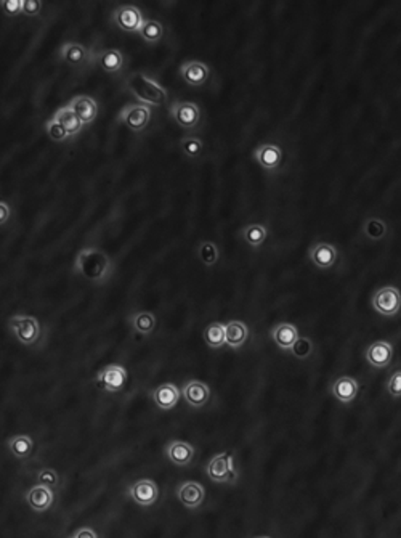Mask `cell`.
<instances>
[{"mask_svg":"<svg viewBox=\"0 0 401 538\" xmlns=\"http://www.w3.org/2000/svg\"><path fill=\"white\" fill-rule=\"evenodd\" d=\"M373 307L377 314L392 317L397 315L401 307V296L400 291L393 286H385L377 289L373 296Z\"/></svg>","mask_w":401,"mask_h":538,"instance_id":"obj_6","label":"cell"},{"mask_svg":"<svg viewBox=\"0 0 401 538\" xmlns=\"http://www.w3.org/2000/svg\"><path fill=\"white\" fill-rule=\"evenodd\" d=\"M97 63L106 73H118L124 66V55L121 54V50L116 49L101 50L97 56Z\"/></svg>","mask_w":401,"mask_h":538,"instance_id":"obj_27","label":"cell"},{"mask_svg":"<svg viewBox=\"0 0 401 538\" xmlns=\"http://www.w3.org/2000/svg\"><path fill=\"white\" fill-rule=\"evenodd\" d=\"M73 537H78V538H90V537H98L94 530L87 529V527H82L78 532H74Z\"/></svg>","mask_w":401,"mask_h":538,"instance_id":"obj_42","label":"cell"},{"mask_svg":"<svg viewBox=\"0 0 401 538\" xmlns=\"http://www.w3.org/2000/svg\"><path fill=\"white\" fill-rule=\"evenodd\" d=\"M25 499L32 511L45 513L47 510H50L51 505L55 503V494H54V489L47 487V485L37 484L27 490Z\"/></svg>","mask_w":401,"mask_h":538,"instance_id":"obj_14","label":"cell"},{"mask_svg":"<svg viewBox=\"0 0 401 538\" xmlns=\"http://www.w3.org/2000/svg\"><path fill=\"white\" fill-rule=\"evenodd\" d=\"M151 119V108L142 103H135V105H127L119 113V121L125 127H129L133 132H140L144 127L148 126Z\"/></svg>","mask_w":401,"mask_h":538,"instance_id":"obj_8","label":"cell"},{"mask_svg":"<svg viewBox=\"0 0 401 538\" xmlns=\"http://www.w3.org/2000/svg\"><path fill=\"white\" fill-rule=\"evenodd\" d=\"M127 381H129V373L122 365H108L97 374V386L111 394L124 391Z\"/></svg>","mask_w":401,"mask_h":538,"instance_id":"obj_5","label":"cell"},{"mask_svg":"<svg viewBox=\"0 0 401 538\" xmlns=\"http://www.w3.org/2000/svg\"><path fill=\"white\" fill-rule=\"evenodd\" d=\"M10 214H11L10 206L5 201H0V227L8 222Z\"/></svg>","mask_w":401,"mask_h":538,"instance_id":"obj_41","label":"cell"},{"mask_svg":"<svg viewBox=\"0 0 401 538\" xmlns=\"http://www.w3.org/2000/svg\"><path fill=\"white\" fill-rule=\"evenodd\" d=\"M113 21L116 26L125 32H138L143 25V13L140 8H137L135 5H122V7L116 8L113 15Z\"/></svg>","mask_w":401,"mask_h":538,"instance_id":"obj_9","label":"cell"},{"mask_svg":"<svg viewBox=\"0 0 401 538\" xmlns=\"http://www.w3.org/2000/svg\"><path fill=\"white\" fill-rule=\"evenodd\" d=\"M204 341L211 349H220L225 346V325L220 322H214L204 329Z\"/></svg>","mask_w":401,"mask_h":538,"instance_id":"obj_29","label":"cell"},{"mask_svg":"<svg viewBox=\"0 0 401 538\" xmlns=\"http://www.w3.org/2000/svg\"><path fill=\"white\" fill-rule=\"evenodd\" d=\"M197 256H199L202 264L207 265V267H212V265L218 262L220 250L214 241H202L199 247H197Z\"/></svg>","mask_w":401,"mask_h":538,"instance_id":"obj_34","label":"cell"},{"mask_svg":"<svg viewBox=\"0 0 401 538\" xmlns=\"http://www.w3.org/2000/svg\"><path fill=\"white\" fill-rule=\"evenodd\" d=\"M8 329L23 346L36 344L40 338V334H42L40 322L36 317H31V315L10 317Z\"/></svg>","mask_w":401,"mask_h":538,"instance_id":"obj_4","label":"cell"},{"mask_svg":"<svg viewBox=\"0 0 401 538\" xmlns=\"http://www.w3.org/2000/svg\"><path fill=\"white\" fill-rule=\"evenodd\" d=\"M7 447L10 453L18 460H26L34 452V441L27 434H15L7 441Z\"/></svg>","mask_w":401,"mask_h":538,"instance_id":"obj_24","label":"cell"},{"mask_svg":"<svg viewBox=\"0 0 401 538\" xmlns=\"http://www.w3.org/2000/svg\"><path fill=\"white\" fill-rule=\"evenodd\" d=\"M42 10V4L37 0H21V13L26 16H36Z\"/></svg>","mask_w":401,"mask_h":538,"instance_id":"obj_39","label":"cell"},{"mask_svg":"<svg viewBox=\"0 0 401 538\" xmlns=\"http://www.w3.org/2000/svg\"><path fill=\"white\" fill-rule=\"evenodd\" d=\"M61 58L68 65L79 66L84 65V63L89 60V50H87L82 44L66 42L61 47Z\"/></svg>","mask_w":401,"mask_h":538,"instance_id":"obj_26","label":"cell"},{"mask_svg":"<svg viewBox=\"0 0 401 538\" xmlns=\"http://www.w3.org/2000/svg\"><path fill=\"white\" fill-rule=\"evenodd\" d=\"M130 323L132 328L135 329L138 334H143V336H149V334L154 333L156 326H158V318H156L154 314L151 312H137L130 317Z\"/></svg>","mask_w":401,"mask_h":538,"instance_id":"obj_25","label":"cell"},{"mask_svg":"<svg viewBox=\"0 0 401 538\" xmlns=\"http://www.w3.org/2000/svg\"><path fill=\"white\" fill-rule=\"evenodd\" d=\"M113 262L100 247H85L75 257L74 269L90 281H104L111 271Z\"/></svg>","mask_w":401,"mask_h":538,"instance_id":"obj_1","label":"cell"},{"mask_svg":"<svg viewBox=\"0 0 401 538\" xmlns=\"http://www.w3.org/2000/svg\"><path fill=\"white\" fill-rule=\"evenodd\" d=\"M313 350H315V346H313V341L310 338L299 336L297 339H295L292 347H290L292 355L295 358H299V360H307V358L313 354Z\"/></svg>","mask_w":401,"mask_h":538,"instance_id":"obj_35","label":"cell"},{"mask_svg":"<svg viewBox=\"0 0 401 538\" xmlns=\"http://www.w3.org/2000/svg\"><path fill=\"white\" fill-rule=\"evenodd\" d=\"M0 8L7 16H16L21 13V0H4L0 2Z\"/></svg>","mask_w":401,"mask_h":538,"instance_id":"obj_40","label":"cell"},{"mask_svg":"<svg viewBox=\"0 0 401 538\" xmlns=\"http://www.w3.org/2000/svg\"><path fill=\"white\" fill-rule=\"evenodd\" d=\"M68 106L73 109L82 124L94 123L98 116V105L95 98H92L89 95H79L73 98V100L68 103Z\"/></svg>","mask_w":401,"mask_h":538,"instance_id":"obj_21","label":"cell"},{"mask_svg":"<svg viewBox=\"0 0 401 538\" xmlns=\"http://www.w3.org/2000/svg\"><path fill=\"white\" fill-rule=\"evenodd\" d=\"M180 76L183 80L193 87H201L207 84V80L211 79V68L206 65L204 61L199 60H190L185 61L180 66Z\"/></svg>","mask_w":401,"mask_h":538,"instance_id":"obj_12","label":"cell"},{"mask_svg":"<svg viewBox=\"0 0 401 538\" xmlns=\"http://www.w3.org/2000/svg\"><path fill=\"white\" fill-rule=\"evenodd\" d=\"M36 477H37V484L47 485V487L50 489H56L58 484H60V476H58V472L55 470H51V467L40 470Z\"/></svg>","mask_w":401,"mask_h":538,"instance_id":"obj_37","label":"cell"},{"mask_svg":"<svg viewBox=\"0 0 401 538\" xmlns=\"http://www.w3.org/2000/svg\"><path fill=\"white\" fill-rule=\"evenodd\" d=\"M180 148H182V152L187 158L197 159L204 153V142L199 137H183L182 142H180Z\"/></svg>","mask_w":401,"mask_h":538,"instance_id":"obj_33","label":"cell"},{"mask_svg":"<svg viewBox=\"0 0 401 538\" xmlns=\"http://www.w3.org/2000/svg\"><path fill=\"white\" fill-rule=\"evenodd\" d=\"M54 119H56L58 123L65 127L68 135H75L78 132H80V129H82V126H84L82 123H80V119L78 118V116H75V113L68 105L65 108L58 109L54 116Z\"/></svg>","mask_w":401,"mask_h":538,"instance_id":"obj_28","label":"cell"},{"mask_svg":"<svg viewBox=\"0 0 401 538\" xmlns=\"http://www.w3.org/2000/svg\"><path fill=\"white\" fill-rule=\"evenodd\" d=\"M331 394L340 403L350 405L357 401L359 394L358 381L352 378V376H340V378L335 379L333 386H331Z\"/></svg>","mask_w":401,"mask_h":538,"instance_id":"obj_16","label":"cell"},{"mask_svg":"<svg viewBox=\"0 0 401 538\" xmlns=\"http://www.w3.org/2000/svg\"><path fill=\"white\" fill-rule=\"evenodd\" d=\"M337 259H339V251H337V247L334 245H331V243L319 241L311 246L310 260L316 265L318 269L328 270L331 267H334V265L337 264Z\"/></svg>","mask_w":401,"mask_h":538,"instance_id":"obj_17","label":"cell"},{"mask_svg":"<svg viewBox=\"0 0 401 538\" xmlns=\"http://www.w3.org/2000/svg\"><path fill=\"white\" fill-rule=\"evenodd\" d=\"M127 495L140 506H153L159 499V487L158 484L151 479H140L135 484H132Z\"/></svg>","mask_w":401,"mask_h":538,"instance_id":"obj_10","label":"cell"},{"mask_svg":"<svg viewBox=\"0 0 401 538\" xmlns=\"http://www.w3.org/2000/svg\"><path fill=\"white\" fill-rule=\"evenodd\" d=\"M363 231H364V236L368 240L379 241V240L383 238V236L387 235L388 227H387V224L382 221V219H379V217H369L368 221L364 222Z\"/></svg>","mask_w":401,"mask_h":538,"instance_id":"obj_31","label":"cell"},{"mask_svg":"<svg viewBox=\"0 0 401 538\" xmlns=\"http://www.w3.org/2000/svg\"><path fill=\"white\" fill-rule=\"evenodd\" d=\"M171 116L183 129H195L201 121V109L195 102H173L171 105Z\"/></svg>","mask_w":401,"mask_h":538,"instance_id":"obj_7","label":"cell"},{"mask_svg":"<svg viewBox=\"0 0 401 538\" xmlns=\"http://www.w3.org/2000/svg\"><path fill=\"white\" fill-rule=\"evenodd\" d=\"M182 397L190 407L202 408L211 401V387L197 379H190L182 387Z\"/></svg>","mask_w":401,"mask_h":538,"instance_id":"obj_11","label":"cell"},{"mask_svg":"<svg viewBox=\"0 0 401 538\" xmlns=\"http://www.w3.org/2000/svg\"><path fill=\"white\" fill-rule=\"evenodd\" d=\"M249 339V326L241 320H231L225 323V344L231 349H240Z\"/></svg>","mask_w":401,"mask_h":538,"instance_id":"obj_22","label":"cell"},{"mask_svg":"<svg viewBox=\"0 0 401 538\" xmlns=\"http://www.w3.org/2000/svg\"><path fill=\"white\" fill-rule=\"evenodd\" d=\"M140 36L149 44H158L164 36V26L158 20H144L140 27Z\"/></svg>","mask_w":401,"mask_h":538,"instance_id":"obj_32","label":"cell"},{"mask_svg":"<svg viewBox=\"0 0 401 538\" xmlns=\"http://www.w3.org/2000/svg\"><path fill=\"white\" fill-rule=\"evenodd\" d=\"M255 159L265 171H278L283 166L284 153L276 143H264L255 149Z\"/></svg>","mask_w":401,"mask_h":538,"instance_id":"obj_15","label":"cell"},{"mask_svg":"<svg viewBox=\"0 0 401 538\" xmlns=\"http://www.w3.org/2000/svg\"><path fill=\"white\" fill-rule=\"evenodd\" d=\"M207 477L215 484H236L237 471L235 467V453L223 452L215 455L207 465Z\"/></svg>","mask_w":401,"mask_h":538,"instance_id":"obj_3","label":"cell"},{"mask_svg":"<svg viewBox=\"0 0 401 538\" xmlns=\"http://www.w3.org/2000/svg\"><path fill=\"white\" fill-rule=\"evenodd\" d=\"M45 130H47V135L51 138L54 142H65L66 138L69 137L68 132L65 130V127H63L60 123H58L56 119L51 118L47 124H45Z\"/></svg>","mask_w":401,"mask_h":538,"instance_id":"obj_36","label":"cell"},{"mask_svg":"<svg viewBox=\"0 0 401 538\" xmlns=\"http://www.w3.org/2000/svg\"><path fill=\"white\" fill-rule=\"evenodd\" d=\"M127 85L132 95L137 98L142 105H153V106H162L166 105L168 94L167 90L159 82H156L154 79L148 78L143 73H133L127 79Z\"/></svg>","mask_w":401,"mask_h":538,"instance_id":"obj_2","label":"cell"},{"mask_svg":"<svg viewBox=\"0 0 401 538\" xmlns=\"http://www.w3.org/2000/svg\"><path fill=\"white\" fill-rule=\"evenodd\" d=\"M151 398L162 412H171L180 401V391L173 383H162L151 391Z\"/></svg>","mask_w":401,"mask_h":538,"instance_id":"obj_18","label":"cell"},{"mask_svg":"<svg viewBox=\"0 0 401 538\" xmlns=\"http://www.w3.org/2000/svg\"><path fill=\"white\" fill-rule=\"evenodd\" d=\"M387 391H388V394H390L393 398H400L401 397V372H400V369H397V372L392 374V378L388 379Z\"/></svg>","mask_w":401,"mask_h":538,"instance_id":"obj_38","label":"cell"},{"mask_svg":"<svg viewBox=\"0 0 401 538\" xmlns=\"http://www.w3.org/2000/svg\"><path fill=\"white\" fill-rule=\"evenodd\" d=\"M266 236H269V231L261 224H251L242 230V240L252 247H260L265 243Z\"/></svg>","mask_w":401,"mask_h":538,"instance_id":"obj_30","label":"cell"},{"mask_svg":"<svg viewBox=\"0 0 401 538\" xmlns=\"http://www.w3.org/2000/svg\"><path fill=\"white\" fill-rule=\"evenodd\" d=\"M177 499L185 508H188V510H196V508H199L206 500L204 485L196 481L183 482L177 489Z\"/></svg>","mask_w":401,"mask_h":538,"instance_id":"obj_13","label":"cell"},{"mask_svg":"<svg viewBox=\"0 0 401 538\" xmlns=\"http://www.w3.org/2000/svg\"><path fill=\"white\" fill-rule=\"evenodd\" d=\"M166 456L172 465L183 467V466H188L190 463H193L196 456V448L188 442L172 441L166 447Z\"/></svg>","mask_w":401,"mask_h":538,"instance_id":"obj_20","label":"cell"},{"mask_svg":"<svg viewBox=\"0 0 401 538\" xmlns=\"http://www.w3.org/2000/svg\"><path fill=\"white\" fill-rule=\"evenodd\" d=\"M393 358V346L388 341H376L366 349V360L374 368H387Z\"/></svg>","mask_w":401,"mask_h":538,"instance_id":"obj_19","label":"cell"},{"mask_svg":"<svg viewBox=\"0 0 401 538\" xmlns=\"http://www.w3.org/2000/svg\"><path fill=\"white\" fill-rule=\"evenodd\" d=\"M299 336L300 334H299L297 326L292 325V323H288V322L276 325L271 331L273 341H275V344L283 350H290V347H292V344L295 343V339H297Z\"/></svg>","mask_w":401,"mask_h":538,"instance_id":"obj_23","label":"cell"}]
</instances>
